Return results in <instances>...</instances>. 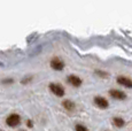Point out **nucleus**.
Wrapping results in <instances>:
<instances>
[{
  "instance_id": "obj_3",
  "label": "nucleus",
  "mask_w": 132,
  "mask_h": 131,
  "mask_svg": "<svg viewBox=\"0 0 132 131\" xmlns=\"http://www.w3.org/2000/svg\"><path fill=\"white\" fill-rule=\"evenodd\" d=\"M51 67L54 70H62L63 67H64V63H63L62 60H60L59 58H54L51 61Z\"/></svg>"
},
{
  "instance_id": "obj_1",
  "label": "nucleus",
  "mask_w": 132,
  "mask_h": 131,
  "mask_svg": "<svg viewBox=\"0 0 132 131\" xmlns=\"http://www.w3.org/2000/svg\"><path fill=\"white\" fill-rule=\"evenodd\" d=\"M20 122H21V117L19 114H11L6 120L7 125H9V127H16L20 124Z\"/></svg>"
},
{
  "instance_id": "obj_5",
  "label": "nucleus",
  "mask_w": 132,
  "mask_h": 131,
  "mask_svg": "<svg viewBox=\"0 0 132 131\" xmlns=\"http://www.w3.org/2000/svg\"><path fill=\"white\" fill-rule=\"evenodd\" d=\"M94 104L100 108H107L109 106V102L107 101V99H105L103 97H95L94 98Z\"/></svg>"
},
{
  "instance_id": "obj_8",
  "label": "nucleus",
  "mask_w": 132,
  "mask_h": 131,
  "mask_svg": "<svg viewBox=\"0 0 132 131\" xmlns=\"http://www.w3.org/2000/svg\"><path fill=\"white\" fill-rule=\"evenodd\" d=\"M113 123L118 128H122L124 124H125V122H124V120L122 117H114L113 118Z\"/></svg>"
},
{
  "instance_id": "obj_10",
  "label": "nucleus",
  "mask_w": 132,
  "mask_h": 131,
  "mask_svg": "<svg viewBox=\"0 0 132 131\" xmlns=\"http://www.w3.org/2000/svg\"><path fill=\"white\" fill-rule=\"evenodd\" d=\"M75 129H76V131H88L87 128H86L85 125H83V124H77Z\"/></svg>"
},
{
  "instance_id": "obj_4",
  "label": "nucleus",
  "mask_w": 132,
  "mask_h": 131,
  "mask_svg": "<svg viewBox=\"0 0 132 131\" xmlns=\"http://www.w3.org/2000/svg\"><path fill=\"white\" fill-rule=\"evenodd\" d=\"M109 94L114 98V99H118V100H124L126 99V94L124 92L120 91V90H110Z\"/></svg>"
},
{
  "instance_id": "obj_2",
  "label": "nucleus",
  "mask_w": 132,
  "mask_h": 131,
  "mask_svg": "<svg viewBox=\"0 0 132 131\" xmlns=\"http://www.w3.org/2000/svg\"><path fill=\"white\" fill-rule=\"evenodd\" d=\"M50 90H51V92L54 93L57 97H62V95L64 94V89H63V86H61L59 84H55V83L50 84Z\"/></svg>"
},
{
  "instance_id": "obj_7",
  "label": "nucleus",
  "mask_w": 132,
  "mask_h": 131,
  "mask_svg": "<svg viewBox=\"0 0 132 131\" xmlns=\"http://www.w3.org/2000/svg\"><path fill=\"white\" fill-rule=\"evenodd\" d=\"M117 83L118 84H121V85H123V86H125V87H132V80L130 78H128V77H125V76H120L117 78Z\"/></svg>"
},
{
  "instance_id": "obj_11",
  "label": "nucleus",
  "mask_w": 132,
  "mask_h": 131,
  "mask_svg": "<svg viewBox=\"0 0 132 131\" xmlns=\"http://www.w3.org/2000/svg\"><path fill=\"white\" fill-rule=\"evenodd\" d=\"M96 74H99L100 76H102V77H108V74H106V72L100 71V70H98V71H96Z\"/></svg>"
},
{
  "instance_id": "obj_6",
  "label": "nucleus",
  "mask_w": 132,
  "mask_h": 131,
  "mask_svg": "<svg viewBox=\"0 0 132 131\" xmlns=\"http://www.w3.org/2000/svg\"><path fill=\"white\" fill-rule=\"evenodd\" d=\"M67 79H68V82L75 87H78V86L82 85V79H80L79 77L75 76V75H70V76H68Z\"/></svg>"
},
{
  "instance_id": "obj_12",
  "label": "nucleus",
  "mask_w": 132,
  "mask_h": 131,
  "mask_svg": "<svg viewBox=\"0 0 132 131\" xmlns=\"http://www.w3.org/2000/svg\"><path fill=\"white\" fill-rule=\"evenodd\" d=\"M31 79H32V77L29 76V77H27V78H24L23 80H22V83H23V84H27V83L29 82V80H31Z\"/></svg>"
},
{
  "instance_id": "obj_13",
  "label": "nucleus",
  "mask_w": 132,
  "mask_h": 131,
  "mask_svg": "<svg viewBox=\"0 0 132 131\" xmlns=\"http://www.w3.org/2000/svg\"><path fill=\"white\" fill-rule=\"evenodd\" d=\"M28 125H29V127H31V125H32V123H31V121H28Z\"/></svg>"
},
{
  "instance_id": "obj_9",
  "label": "nucleus",
  "mask_w": 132,
  "mask_h": 131,
  "mask_svg": "<svg viewBox=\"0 0 132 131\" xmlns=\"http://www.w3.org/2000/svg\"><path fill=\"white\" fill-rule=\"evenodd\" d=\"M63 107L68 110H73L75 104H73L72 101H70V100H64V101H63Z\"/></svg>"
}]
</instances>
